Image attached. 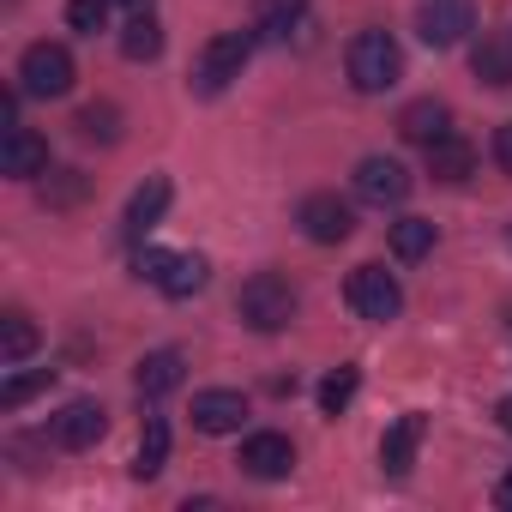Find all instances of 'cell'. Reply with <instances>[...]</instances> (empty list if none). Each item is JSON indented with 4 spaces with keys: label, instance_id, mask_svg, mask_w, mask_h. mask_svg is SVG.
I'll return each mask as SVG.
<instances>
[{
    "label": "cell",
    "instance_id": "1",
    "mask_svg": "<svg viewBox=\"0 0 512 512\" xmlns=\"http://www.w3.org/2000/svg\"><path fill=\"white\" fill-rule=\"evenodd\" d=\"M344 67H350V85L362 97H386L404 79V55H398L392 31H356L350 49H344Z\"/></svg>",
    "mask_w": 512,
    "mask_h": 512
},
{
    "label": "cell",
    "instance_id": "2",
    "mask_svg": "<svg viewBox=\"0 0 512 512\" xmlns=\"http://www.w3.org/2000/svg\"><path fill=\"white\" fill-rule=\"evenodd\" d=\"M253 25L247 31H223V37H211L205 49H199V61H193V79H187V91L193 97H223L235 79H241V67L253 61Z\"/></svg>",
    "mask_w": 512,
    "mask_h": 512
},
{
    "label": "cell",
    "instance_id": "3",
    "mask_svg": "<svg viewBox=\"0 0 512 512\" xmlns=\"http://www.w3.org/2000/svg\"><path fill=\"white\" fill-rule=\"evenodd\" d=\"M235 314H241L247 332H284V326L296 320V290H290V278L253 272V278L235 290Z\"/></svg>",
    "mask_w": 512,
    "mask_h": 512
},
{
    "label": "cell",
    "instance_id": "4",
    "mask_svg": "<svg viewBox=\"0 0 512 512\" xmlns=\"http://www.w3.org/2000/svg\"><path fill=\"white\" fill-rule=\"evenodd\" d=\"M73 79H79V67H73V55L61 43H31L19 55V91L25 97H67Z\"/></svg>",
    "mask_w": 512,
    "mask_h": 512
},
{
    "label": "cell",
    "instance_id": "5",
    "mask_svg": "<svg viewBox=\"0 0 512 512\" xmlns=\"http://www.w3.org/2000/svg\"><path fill=\"white\" fill-rule=\"evenodd\" d=\"M344 296H350L356 320H368V326H386V320L404 314V290H398V278L386 266H356L350 284H344Z\"/></svg>",
    "mask_w": 512,
    "mask_h": 512
},
{
    "label": "cell",
    "instance_id": "6",
    "mask_svg": "<svg viewBox=\"0 0 512 512\" xmlns=\"http://www.w3.org/2000/svg\"><path fill=\"white\" fill-rule=\"evenodd\" d=\"M416 31L428 49H458L476 31V0H422L416 7Z\"/></svg>",
    "mask_w": 512,
    "mask_h": 512
},
{
    "label": "cell",
    "instance_id": "7",
    "mask_svg": "<svg viewBox=\"0 0 512 512\" xmlns=\"http://www.w3.org/2000/svg\"><path fill=\"white\" fill-rule=\"evenodd\" d=\"M350 187H356V199L362 205H404L410 199V169L398 163V157H362L356 163V175H350Z\"/></svg>",
    "mask_w": 512,
    "mask_h": 512
},
{
    "label": "cell",
    "instance_id": "8",
    "mask_svg": "<svg viewBox=\"0 0 512 512\" xmlns=\"http://www.w3.org/2000/svg\"><path fill=\"white\" fill-rule=\"evenodd\" d=\"M296 223H302V235L320 241V247H338V241L356 235V211H350V199H338V193H308L302 211H296Z\"/></svg>",
    "mask_w": 512,
    "mask_h": 512
},
{
    "label": "cell",
    "instance_id": "9",
    "mask_svg": "<svg viewBox=\"0 0 512 512\" xmlns=\"http://www.w3.org/2000/svg\"><path fill=\"white\" fill-rule=\"evenodd\" d=\"M241 470L253 476V482H284L290 470H296V446H290V434H247L241 440Z\"/></svg>",
    "mask_w": 512,
    "mask_h": 512
},
{
    "label": "cell",
    "instance_id": "10",
    "mask_svg": "<svg viewBox=\"0 0 512 512\" xmlns=\"http://www.w3.org/2000/svg\"><path fill=\"white\" fill-rule=\"evenodd\" d=\"M169 199H175V187H169V175H145L139 187H133V199H127V211H121V235L127 241H145L157 223H163V211H169Z\"/></svg>",
    "mask_w": 512,
    "mask_h": 512
},
{
    "label": "cell",
    "instance_id": "11",
    "mask_svg": "<svg viewBox=\"0 0 512 512\" xmlns=\"http://www.w3.org/2000/svg\"><path fill=\"white\" fill-rule=\"evenodd\" d=\"M0 175H13V181L49 175V139L31 133V127H7L0 133Z\"/></svg>",
    "mask_w": 512,
    "mask_h": 512
},
{
    "label": "cell",
    "instance_id": "12",
    "mask_svg": "<svg viewBox=\"0 0 512 512\" xmlns=\"http://www.w3.org/2000/svg\"><path fill=\"white\" fill-rule=\"evenodd\" d=\"M103 434H109V410H103L97 398H73V404L55 416V446H67V452H91Z\"/></svg>",
    "mask_w": 512,
    "mask_h": 512
},
{
    "label": "cell",
    "instance_id": "13",
    "mask_svg": "<svg viewBox=\"0 0 512 512\" xmlns=\"http://www.w3.org/2000/svg\"><path fill=\"white\" fill-rule=\"evenodd\" d=\"M241 422H247V398L235 386L193 392V428L199 434H241Z\"/></svg>",
    "mask_w": 512,
    "mask_h": 512
},
{
    "label": "cell",
    "instance_id": "14",
    "mask_svg": "<svg viewBox=\"0 0 512 512\" xmlns=\"http://www.w3.org/2000/svg\"><path fill=\"white\" fill-rule=\"evenodd\" d=\"M422 434H428V416L422 410H410V416H398L392 428H386V440H380V470L398 482V476H410V464H416V452H422Z\"/></svg>",
    "mask_w": 512,
    "mask_h": 512
},
{
    "label": "cell",
    "instance_id": "15",
    "mask_svg": "<svg viewBox=\"0 0 512 512\" xmlns=\"http://www.w3.org/2000/svg\"><path fill=\"white\" fill-rule=\"evenodd\" d=\"M169 302H187V296H199L205 284H211V260H205V253H169V260H163V272L151 278Z\"/></svg>",
    "mask_w": 512,
    "mask_h": 512
},
{
    "label": "cell",
    "instance_id": "16",
    "mask_svg": "<svg viewBox=\"0 0 512 512\" xmlns=\"http://www.w3.org/2000/svg\"><path fill=\"white\" fill-rule=\"evenodd\" d=\"M398 133L410 139V145H434V139H446L452 133V109L440 103V97H416V103H404V115H398Z\"/></svg>",
    "mask_w": 512,
    "mask_h": 512
},
{
    "label": "cell",
    "instance_id": "17",
    "mask_svg": "<svg viewBox=\"0 0 512 512\" xmlns=\"http://www.w3.org/2000/svg\"><path fill=\"white\" fill-rule=\"evenodd\" d=\"M181 380H187V356H181V350H151V356H139V368H133L139 398H169Z\"/></svg>",
    "mask_w": 512,
    "mask_h": 512
},
{
    "label": "cell",
    "instance_id": "18",
    "mask_svg": "<svg viewBox=\"0 0 512 512\" xmlns=\"http://www.w3.org/2000/svg\"><path fill=\"white\" fill-rule=\"evenodd\" d=\"M428 175H434V181H452V187L470 181V175H476V145L458 139V133L434 139V145H428Z\"/></svg>",
    "mask_w": 512,
    "mask_h": 512
},
{
    "label": "cell",
    "instance_id": "19",
    "mask_svg": "<svg viewBox=\"0 0 512 512\" xmlns=\"http://www.w3.org/2000/svg\"><path fill=\"white\" fill-rule=\"evenodd\" d=\"M308 0H260L253 7V37L260 43H290V31H302Z\"/></svg>",
    "mask_w": 512,
    "mask_h": 512
},
{
    "label": "cell",
    "instance_id": "20",
    "mask_svg": "<svg viewBox=\"0 0 512 512\" xmlns=\"http://www.w3.org/2000/svg\"><path fill=\"white\" fill-rule=\"evenodd\" d=\"M37 344H43V332H37V320L25 308L0 314V362H7V368H19L25 356H37Z\"/></svg>",
    "mask_w": 512,
    "mask_h": 512
},
{
    "label": "cell",
    "instance_id": "21",
    "mask_svg": "<svg viewBox=\"0 0 512 512\" xmlns=\"http://www.w3.org/2000/svg\"><path fill=\"white\" fill-rule=\"evenodd\" d=\"M386 241H392V260L398 266H416V260H428V253H434V223L428 217H398L386 229Z\"/></svg>",
    "mask_w": 512,
    "mask_h": 512
},
{
    "label": "cell",
    "instance_id": "22",
    "mask_svg": "<svg viewBox=\"0 0 512 512\" xmlns=\"http://www.w3.org/2000/svg\"><path fill=\"white\" fill-rule=\"evenodd\" d=\"M470 67H476L482 85L506 91V85H512V37H482V43L470 49Z\"/></svg>",
    "mask_w": 512,
    "mask_h": 512
},
{
    "label": "cell",
    "instance_id": "23",
    "mask_svg": "<svg viewBox=\"0 0 512 512\" xmlns=\"http://www.w3.org/2000/svg\"><path fill=\"white\" fill-rule=\"evenodd\" d=\"M121 55H127V61H157V55H163V25H157L151 13H133V19L121 25Z\"/></svg>",
    "mask_w": 512,
    "mask_h": 512
},
{
    "label": "cell",
    "instance_id": "24",
    "mask_svg": "<svg viewBox=\"0 0 512 512\" xmlns=\"http://www.w3.org/2000/svg\"><path fill=\"white\" fill-rule=\"evenodd\" d=\"M163 458H169V422L163 416H145V434H139V452H133V476L151 482L163 470Z\"/></svg>",
    "mask_w": 512,
    "mask_h": 512
},
{
    "label": "cell",
    "instance_id": "25",
    "mask_svg": "<svg viewBox=\"0 0 512 512\" xmlns=\"http://www.w3.org/2000/svg\"><path fill=\"white\" fill-rule=\"evenodd\" d=\"M73 127H79V139H91V145H115V139H121V109H115V103H85Z\"/></svg>",
    "mask_w": 512,
    "mask_h": 512
},
{
    "label": "cell",
    "instance_id": "26",
    "mask_svg": "<svg viewBox=\"0 0 512 512\" xmlns=\"http://www.w3.org/2000/svg\"><path fill=\"white\" fill-rule=\"evenodd\" d=\"M55 386V368H31V374H13L7 386H0V410H25L37 392H49Z\"/></svg>",
    "mask_w": 512,
    "mask_h": 512
},
{
    "label": "cell",
    "instance_id": "27",
    "mask_svg": "<svg viewBox=\"0 0 512 512\" xmlns=\"http://www.w3.org/2000/svg\"><path fill=\"white\" fill-rule=\"evenodd\" d=\"M356 386H362V374H356V368H332V374L320 380V410H326V416H344V410H350V398H356Z\"/></svg>",
    "mask_w": 512,
    "mask_h": 512
},
{
    "label": "cell",
    "instance_id": "28",
    "mask_svg": "<svg viewBox=\"0 0 512 512\" xmlns=\"http://www.w3.org/2000/svg\"><path fill=\"white\" fill-rule=\"evenodd\" d=\"M109 7L115 0H67V25L79 37H97V31H109Z\"/></svg>",
    "mask_w": 512,
    "mask_h": 512
},
{
    "label": "cell",
    "instance_id": "29",
    "mask_svg": "<svg viewBox=\"0 0 512 512\" xmlns=\"http://www.w3.org/2000/svg\"><path fill=\"white\" fill-rule=\"evenodd\" d=\"M43 193H49V205H73V199L85 193V181H79V169H67V181H61V187H43Z\"/></svg>",
    "mask_w": 512,
    "mask_h": 512
},
{
    "label": "cell",
    "instance_id": "30",
    "mask_svg": "<svg viewBox=\"0 0 512 512\" xmlns=\"http://www.w3.org/2000/svg\"><path fill=\"white\" fill-rule=\"evenodd\" d=\"M494 163H500V175H512V121L494 133Z\"/></svg>",
    "mask_w": 512,
    "mask_h": 512
},
{
    "label": "cell",
    "instance_id": "31",
    "mask_svg": "<svg viewBox=\"0 0 512 512\" xmlns=\"http://www.w3.org/2000/svg\"><path fill=\"white\" fill-rule=\"evenodd\" d=\"M494 506H500V512H512V470L494 482Z\"/></svg>",
    "mask_w": 512,
    "mask_h": 512
},
{
    "label": "cell",
    "instance_id": "32",
    "mask_svg": "<svg viewBox=\"0 0 512 512\" xmlns=\"http://www.w3.org/2000/svg\"><path fill=\"white\" fill-rule=\"evenodd\" d=\"M494 416H500V428L512 434V398H500V404H494Z\"/></svg>",
    "mask_w": 512,
    "mask_h": 512
},
{
    "label": "cell",
    "instance_id": "33",
    "mask_svg": "<svg viewBox=\"0 0 512 512\" xmlns=\"http://www.w3.org/2000/svg\"><path fill=\"white\" fill-rule=\"evenodd\" d=\"M115 7H127V13H151V0H115Z\"/></svg>",
    "mask_w": 512,
    "mask_h": 512
}]
</instances>
